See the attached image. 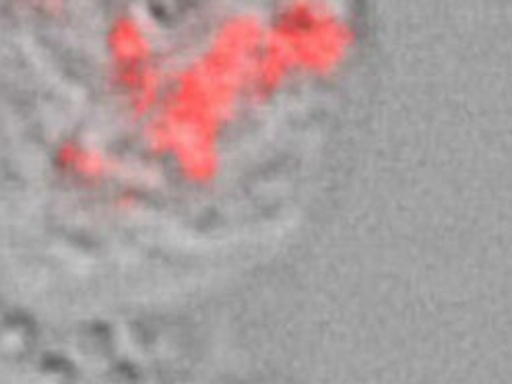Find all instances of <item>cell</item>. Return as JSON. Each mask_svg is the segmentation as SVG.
<instances>
[{"mask_svg":"<svg viewBox=\"0 0 512 384\" xmlns=\"http://www.w3.org/2000/svg\"><path fill=\"white\" fill-rule=\"evenodd\" d=\"M269 36L287 69L329 71L345 56L349 25L318 0H292L277 13Z\"/></svg>","mask_w":512,"mask_h":384,"instance_id":"obj_1","label":"cell"}]
</instances>
